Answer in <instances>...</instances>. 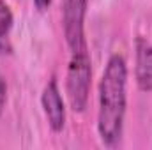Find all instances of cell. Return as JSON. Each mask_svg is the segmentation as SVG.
I'll return each instance as SVG.
<instances>
[{
    "label": "cell",
    "mask_w": 152,
    "mask_h": 150,
    "mask_svg": "<svg viewBox=\"0 0 152 150\" xmlns=\"http://www.w3.org/2000/svg\"><path fill=\"white\" fill-rule=\"evenodd\" d=\"M127 110V62L120 53L110 55L97 90V136L106 149H117L124 136Z\"/></svg>",
    "instance_id": "6da1fadb"
},
{
    "label": "cell",
    "mask_w": 152,
    "mask_h": 150,
    "mask_svg": "<svg viewBox=\"0 0 152 150\" xmlns=\"http://www.w3.org/2000/svg\"><path fill=\"white\" fill-rule=\"evenodd\" d=\"M92 87V60L88 50L71 51L66 73V95L75 113H83Z\"/></svg>",
    "instance_id": "7a4b0ae2"
},
{
    "label": "cell",
    "mask_w": 152,
    "mask_h": 150,
    "mask_svg": "<svg viewBox=\"0 0 152 150\" xmlns=\"http://www.w3.org/2000/svg\"><path fill=\"white\" fill-rule=\"evenodd\" d=\"M88 0H62V32L71 51L88 50L85 37V18Z\"/></svg>",
    "instance_id": "3957f363"
},
{
    "label": "cell",
    "mask_w": 152,
    "mask_h": 150,
    "mask_svg": "<svg viewBox=\"0 0 152 150\" xmlns=\"http://www.w3.org/2000/svg\"><path fill=\"white\" fill-rule=\"evenodd\" d=\"M41 106L46 117L48 127L53 133H62L66 127V103L55 78H51L44 85L41 92Z\"/></svg>",
    "instance_id": "277c9868"
},
{
    "label": "cell",
    "mask_w": 152,
    "mask_h": 150,
    "mask_svg": "<svg viewBox=\"0 0 152 150\" xmlns=\"http://www.w3.org/2000/svg\"><path fill=\"white\" fill-rule=\"evenodd\" d=\"M134 79L142 92H152V42L143 36L134 39Z\"/></svg>",
    "instance_id": "5b68a950"
},
{
    "label": "cell",
    "mask_w": 152,
    "mask_h": 150,
    "mask_svg": "<svg viewBox=\"0 0 152 150\" xmlns=\"http://www.w3.org/2000/svg\"><path fill=\"white\" fill-rule=\"evenodd\" d=\"M12 25H14L12 11L4 0H0V55L12 53V42H11Z\"/></svg>",
    "instance_id": "8992f818"
},
{
    "label": "cell",
    "mask_w": 152,
    "mask_h": 150,
    "mask_svg": "<svg viewBox=\"0 0 152 150\" xmlns=\"http://www.w3.org/2000/svg\"><path fill=\"white\" fill-rule=\"evenodd\" d=\"M5 103H7V81H5L4 76L0 74V117L4 113Z\"/></svg>",
    "instance_id": "52a82bcc"
},
{
    "label": "cell",
    "mask_w": 152,
    "mask_h": 150,
    "mask_svg": "<svg viewBox=\"0 0 152 150\" xmlns=\"http://www.w3.org/2000/svg\"><path fill=\"white\" fill-rule=\"evenodd\" d=\"M51 4H53V0H34V5H36L37 11H46V9H50Z\"/></svg>",
    "instance_id": "ba28073f"
}]
</instances>
